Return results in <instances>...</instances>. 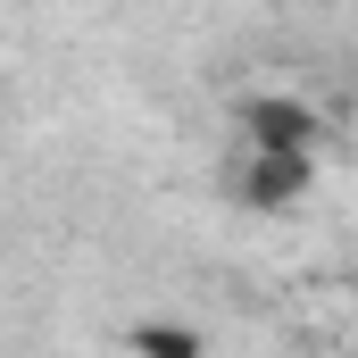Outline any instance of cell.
Returning <instances> with one entry per match:
<instances>
[{
	"label": "cell",
	"mask_w": 358,
	"mask_h": 358,
	"mask_svg": "<svg viewBox=\"0 0 358 358\" xmlns=\"http://www.w3.org/2000/svg\"><path fill=\"white\" fill-rule=\"evenodd\" d=\"M234 125H242V150L250 159H317V142H325V117L300 92H250L234 108Z\"/></svg>",
	"instance_id": "6da1fadb"
},
{
	"label": "cell",
	"mask_w": 358,
	"mask_h": 358,
	"mask_svg": "<svg viewBox=\"0 0 358 358\" xmlns=\"http://www.w3.org/2000/svg\"><path fill=\"white\" fill-rule=\"evenodd\" d=\"M308 183H317V159H242V208H259V217H283V208H300L308 200Z\"/></svg>",
	"instance_id": "7a4b0ae2"
},
{
	"label": "cell",
	"mask_w": 358,
	"mask_h": 358,
	"mask_svg": "<svg viewBox=\"0 0 358 358\" xmlns=\"http://www.w3.org/2000/svg\"><path fill=\"white\" fill-rule=\"evenodd\" d=\"M125 342H134V358H208V342L192 325H176V317H142Z\"/></svg>",
	"instance_id": "3957f363"
}]
</instances>
